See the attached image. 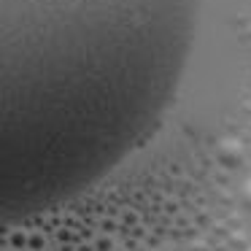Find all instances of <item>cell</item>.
Returning a JSON list of instances; mask_svg holds the SVG:
<instances>
[{
    "label": "cell",
    "mask_w": 251,
    "mask_h": 251,
    "mask_svg": "<svg viewBox=\"0 0 251 251\" xmlns=\"http://www.w3.org/2000/svg\"><path fill=\"white\" fill-rule=\"evenodd\" d=\"M205 0H0V229L98 189L154 143Z\"/></svg>",
    "instance_id": "obj_1"
},
{
    "label": "cell",
    "mask_w": 251,
    "mask_h": 251,
    "mask_svg": "<svg viewBox=\"0 0 251 251\" xmlns=\"http://www.w3.org/2000/svg\"><path fill=\"white\" fill-rule=\"evenodd\" d=\"M246 197H249V200H251V181H249V184H246Z\"/></svg>",
    "instance_id": "obj_2"
}]
</instances>
